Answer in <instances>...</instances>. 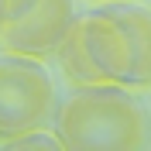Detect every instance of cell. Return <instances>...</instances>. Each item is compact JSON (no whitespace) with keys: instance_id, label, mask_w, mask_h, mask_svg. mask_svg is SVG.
<instances>
[{"instance_id":"3","label":"cell","mask_w":151,"mask_h":151,"mask_svg":"<svg viewBox=\"0 0 151 151\" xmlns=\"http://www.w3.org/2000/svg\"><path fill=\"white\" fill-rule=\"evenodd\" d=\"M76 21L72 0H35L21 17L0 24V52L28 58H55L69 24Z\"/></svg>"},{"instance_id":"9","label":"cell","mask_w":151,"mask_h":151,"mask_svg":"<svg viewBox=\"0 0 151 151\" xmlns=\"http://www.w3.org/2000/svg\"><path fill=\"white\" fill-rule=\"evenodd\" d=\"M96 4H113V0H96Z\"/></svg>"},{"instance_id":"2","label":"cell","mask_w":151,"mask_h":151,"mask_svg":"<svg viewBox=\"0 0 151 151\" xmlns=\"http://www.w3.org/2000/svg\"><path fill=\"white\" fill-rule=\"evenodd\" d=\"M55 103V79L48 76L45 62L14 52L0 55V144L52 127Z\"/></svg>"},{"instance_id":"8","label":"cell","mask_w":151,"mask_h":151,"mask_svg":"<svg viewBox=\"0 0 151 151\" xmlns=\"http://www.w3.org/2000/svg\"><path fill=\"white\" fill-rule=\"evenodd\" d=\"M31 4H35V0H0V24H4V21L21 17V14L31 7Z\"/></svg>"},{"instance_id":"1","label":"cell","mask_w":151,"mask_h":151,"mask_svg":"<svg viewBox=\"0 0 151 151\" xmlns=\"http://www.w3.org/2000/svg\"><path fill=\"white\" fill-rule=\"evenodd\" d=\"M52 131L65 151H137L151 141V117L120 83L76 86L55 103Z\"/></svg>"},{"instance_id":"7","label":"cell","mask_w":151,"mask_h":151,"mask_svg":"<svg viewBox=\"0 0 151 151\" xmlns=\"http://www.w3.org/2000/svg\"><path fill=\"white\" fill-rule=\"evenodd\" d=\"M4 148H14V151H21V148H41V151H55V148H62L58 144V137H55V131H48V127H41V131H28V134H21V137H14V141H7Z\"/></svg>"},{"instance_id":"6","label":"cell","mask_w":151,"mask_h":151,"mask_svg":"<svg viewBox=\"0 0 151 151\" xmlns=\"http://www.w3.org/2000/svg\"><path fill=\"white\" fill-rule=\"evenodd\" d=\"M55 62H58V69H62L65 83L72 86V89L76 86H100V83H106L103 76H100V69L93 65L86 45H83V17H79V14H76V21L69 24L62 45H58Z\"/></svg>"},{"instance_id":"5","label":"cell","mask_w":151,"mask_h":151,"mask_svg":"<svg viewBox=\"0 0 151 151\" xmlns=\"http://www.w3.org/2000/svg\"><path fill=\"white\" fill-rule=\"evenodd\" d=\"M113 10L127 24L131 45H134V72L127 89H148L151 86V10L137 7V4H124V0H113Z\"/></svg>"},{"instance_id":"4","label":"cell","mask_w":151,"mask_h":151,"mask_svg":"<svg viewBox=\"0 0 151 151\" xmlns=\"http://www.w3.org/2000/svg\"><path fill=\"white\" fill-rule=\"evenodd\" d=\"M79 17H83V45L93 58V65L100 69V76L106 83L131 86L134 45H131V31L120 21V14L113 10V4L93 7Z\"/></svg>"}]
</instances>
